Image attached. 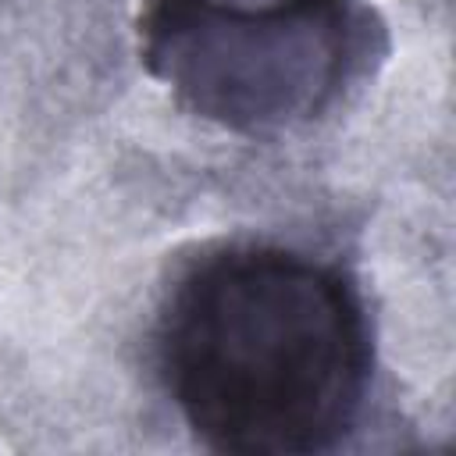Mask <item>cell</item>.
<instances>
[{
	"mask_svg": "<svg viewBox=\"0 0 456 456\" xmlns=\"http://www.w3.org/2000/svg\"><path fill=\"white\" fill-rule=\"evenodd\" d=\"M160 381L214 452L310 456L338 445L370 381V331L342 267L235 246L196 264L157 324Z\"/></svg>",
	"mask_w": 456,
	"mask_h": 456,
	"instance_id": "cell-1",
	"label": "cell"
},
{
	"mask_svg": "<svg viewBox=\"0 0 456 456\" xmlns=\"http://www.w3.org/2000/svg\"><path fill=\"white\" fill-rule=\"evenodd\" d=\"M356 46L353 0H153L142 64L200 118L271 132L321 114Z\"/></svg>",
	"mask_w": 456,
	"mask_h": 456,
	"instance_id": "cell-2",
	"label": "cell"
}]
</instances>
